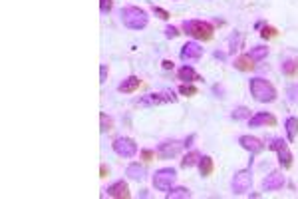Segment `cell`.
I'll return each mask as SVG.
<instances>
[{
    "mask_svg": "<svg viewBox=\"0 0 298 199\" xmlns=\"http://www.w3.org/2000/svg\"><path fill=\"white\" fill-rule=\"evenodd\" d=\"M177 102V96L173 92H151L146 94L142 98H138L134 102V106H140V108H155V106H163V104H175Z\"/></svg>",
    "mask_w": 298,
    "mask_h": 199,
    "instance_id": "4",
    "label": "cell"
},
{
    "mask_svg": "<svg viewBox=\"0 0 298 199\" xmlns=\"http://www.w3.org/2000/svg\"><path fill=\"white\" fill-rule=\"evenodd\" d=\"M100 178H108V168H106V164H102V168H100Z\"/></svg>",
    "mask_w": 298,
    "mask_h": 199,
    "instance_id": "35",
    "label": "cell"
},
{
    "mask_svg": "<svg viewBox=\"0 0 298 199\" xmlns=\"http://www.w3.org/2000/svg\"><path fill=\"white\" fill-rule=\"evenodd\" d=\"M249 56H251L255 62H263V60L269 56V48H267V46H255V48H251Z\"/></svg>",
    "mask_w": 298,
    "mask_h": 199,
    "instance_id": "23",
    "label": "cell"
},
{
    "mask_svg": "<svg viewBox=\"0 0 298 199\" xmlns=\"http://www.w3.org/2000/svg\"><path fill=\"white\" fill-rule=\"evenodd\" d=\"M100 124H102V128H100V130H102V134H106V132H112V130H114V120H112L108 114H104V112L100 114Z\"/></svg>",
    "mask_w": 298,
    "mask_h": 199,
    "instance_id": "25",
    "label": "cell"
},
{
    "mask_svg": "<svg viewBox=\"0 0 298 199\" xmlns=\"http://www.w3.org/2000/svg\"><path fill=\"white\" fill-rule=\"evenodd\" d=\"M231 116H233V120H249V118H251V110L245 108V106H239V108L233 110Z\"/></svg>",
    "mask_w": 298,
    "mask_h": 199,
    "instance_id": "26",
    "label": "cell"
},
{
    "mask_svg": "<svg viewBox=\"0 0 298 199\" xmlns=\"http://www.w3.org/2000/svg\"><path fill=\"white\" fill-rule=\"evenodd\" d=\"M100 10L102 14H108L114 10V0H100Z\"/></svg>",
    "mask_w": 298,
    "mask_h": 199,
    "instance_id": "30",
    "label": "cell"
},
{
    "mask_svg": "<svg viewBox=\"0 0 298 199\" xmlns=\"http://www.w3.org/2000/svg\"><path fill=\"white\" fill-rule=\"evenodd\" d=\"M253 186V174L251 170H239L235 176H233V182H231V188H233V194L235 196H243L251 190Z\"/></svg>",
    "mask_w": 298,
    "mask_h": 199,
    "instance_id": "7",
    "label": "cell"
},
{
    "mask_svg": "<svg viewBox=\"0 0 298 199\" xmlns=\"http://www.w3.org/2000/svg\"><path fill=\"white\" fill-rule=\"evenodd\" d=\"M271 150H273V152H277V156H279V162H281L283 170H291V168H293V152H291V148H289V144H287L285 140H281V138L273 140Z\"/></svg>",
    "mask_w": 298,
    "mask_h": 199,
    "instance_id": "8",
    "label": "cell"
},
{
    "mask_svg": "<svg viewBox=\"0 0 298 199\" xmlns=\"http://www.w3.org/2000/svg\"><path fill=\"white\" fill-rule=\"evenodd\" d=\"M183 30L187 36L195 38V40H201V42H209L213 38V24L211 22H205V20H185L183 22Z\"/></svg>",
    "mask_w": 298,
    "mask_h": 199,
    "instance_id": "3",
    "label": "cell"
},
{
    "mask_svg": "<svg viewBox=\"0 0 298 199\" xmlns=\"http://www.w3.org/2000/svg\"><path fill=\"white\" fill-rule=\"evenodd\" d=\"M181 60L185 62V64H189V62H197V60H201V56H203V48L197 44V42H187L183 48H181Z\"/></svg>",
    "mask_w": 298,
    "mask_h": 199,
    "instance_id": "10",
    "label": "cell"
},
{
    "mask_svg": "<svg viewBox=\"0 0 298 199\" xmlns=\"http://www.w3.org/2000/svg\"><path fill=\"white\" fill-rule=\"evenodd\" d=\"M104 196H108V198H116V199H130L132 198L130 188H128V184H126L124 180L114 182L112 186H108V190H106V194H104Z\"/></svg>",
    "mask_w": 298,
    "mask_h": 199,
    "instance_id": "11",
    "label": "cell"
},
{
    "mask_svg": "<svg viewBox=\"0 0 298 199\" xmlns=\"http://www.w3.org/2000/svg\"><path fill=\"white\" fill-rule=\"evenodd\" d=\"M285 184H287V180H285L283 172H273V174L267 176V180L263 182V190H265V192H277V190L285 188Z\"/></svg>",
    "mask_w": 298,
    "mask_h": 199,
    "instance_id": "13",
    "label": "cell"
},
{
    "mask_svg": "<svg viewBox=\"0 0 298 199\" xmlns=\"http://www.w3.org/2000/svg\"><path fill=\"white\" fill-rule=\"evenodd\" d=\"M175 182H177V172H175V168H161V170H157L155 176H153V188L159 190V192H165V194L175 186Z\"/></svg>",
    "mask_w": 298,
    "mask_h": 199,
    "instance_id": "5",
    "label": "cell"
},
{
    "mask_svg": "<svg viewBox=\"0 0 298 199\" xmlns=\"http://www.w3.org/2000/svg\"><path fill=\"white\" fill-rule=\"evenodd\" d=\"M177 80H181L183 84H193V82H199V80H203V78H201V74H197V72L193 70V66L185 64L183 68L177 70Z\"/></svg>",
    "mask_w": 298,
    "mask_h": 199,
    "instance_id": "15",
    "label": "cell"
},
{
    "mask_svg": "<svg viewBox=\"0 0 298 199\" xmlns=\"http://www.w3.org/2000/svg\"><path fill=\"white\" fill-rule=\"evenodd\" d=\"M249 88H251L253 98H255L257 102H261V104H273V102L279 98L277 88H275L269 80H265V78H253V80L249 82Z\"/></svg>",
    "mask_w": 298,
    "mask_h": 199,
    "instance_id": "1",
    "label": "cell"
},
{
    "mask_svg": "<svg viewBox=\"0 0 298 199\" xmlns=\"http://www.w3.org/2000/svg\"><path fill=\"white\" fill-rule=\"evenodd\" d=\"M126 176L134 182H144L148 178V170L146 166H140V164H130L128 170H126Z\"/></svg>",
    "mask_w": 298,
    "mask_h": 199,
    "instance_id": "16",
    "label": "cell"
},
{
    "mask_svg": "<svg viewBox=\"0 0 298 199\" xmlns=\"http://www.w3.org/2000/svg\"><path fill=\"white\" fill-rule=\"evenodd\" d=\"M151 12L157 16V18H161V20H169V12L165 10V8H161V6H151Z\"/></svg>",
    "mask_w": 298,
    "mask_h": 199,
    "instance_id": "29",
    "label": "cell"
},
{
    "mask_svg": "<svg viewBox=\"0 0 298 199\" xmlns=\"http://www.w3.org/2000/svg\"><path fill=\"white\" fill-rule=\"evenodd\" d=\"M203 156L199 154V152H195V150H191L187 156H183V160H181V168L183 170H189V168H193V166H199V160H201Z\"/></svg>",
    "mask_w": 298,
    "mask_h": 199,
    "instance_id": "20",
    "label": "cell"
},
{
    "mask_svg": "<svg viewBox=\"0 0 298 199\" xmlns=\"http://www.w3.org/2000/svg\"><path fill=\"white\" fill-rule=\"evenodd\" d=\"M249 126L251 128H263V126H277V118L269 112H259L253 118H249Z\"/></svg>",
    "mask_w": 298,
    "mask_h": 199,
    "instance_id": "14",
    "label": "cell"
},
{
    "mask_svg": "<svg viewBox=\"0 0 298 199\" xmlns=\"http://www.w3.org/2000/svg\"><path fill=\"white\" fill-rule=\"evenodd\" d=\"M179 34H181V32H179L175 26H167V28H165V36H167V38H177Z\"/></svg>",
    "mask_w": 298,
    "mask_h": 199,
    "instance_id": "31",
    "label": "cell"
},
{
    "mask_svg": "<svg viewBox=\"0 0 298 199\" xmlns=\"http://www.w3.org/2000/svg\"><path fill=\"white\" fill-rule=\"evenodd\" d=\"M161 66H163V70H173V66H175V64H173V60H163V62H161Z\"/></svg>",
    "mask_w": 298,
    "mask_h": 199,
    "instance_id": "34",
    "label": "cell"
},
{
    "mask_svg": "<svg viewBox=\"0 0 298 199\" xmlns=\"http://www.w3.org/2000/svg\"><path fill=\"white\" fill-rule=\"evenodd\" d=\"M235 68L241 70V72H251V70L255 68V60H253L249 54H243V56H239V58L235 60Z\"/></svg>",
    "mask_w": 298,
    "mask_h": 199,
    "instance_id": "19",
    "label": "cell"
},
{
    "mask_svg": "<svg viewBox=\"0 0 298 199\" xmlns=\"http://www.w3.org/2000/svg\"><path fill=\"white\" fill-rule=\"evenodd\" d=\"M193 140H195V134H191V136H189V138H187V140H185V142H183V144H185V148H189V146H191V142H193Z\"/></svg>",
    "mask_w": 298,
    "mask_h": 199,
    "instance_id": "36",
    "label": "cell"
},
{
    "mask_svg": "<svg viewBox=\"0 0 298 199\" xmlns=\"http://www.w3.org/2000/svg\"><path fill=\"white\" fill-rule=\"evenodd\" d=\"M179 94H181V96H187V98H193V96L197 94V88H195L193 84H181V86H179Z\"/></svg>",
    "mask_w": 298,
    "mask_h": 199,
    "instance_id": "27",
    "label": "cell"
},
{
    "mask_svg": "<svg viewBox=\"0 0 298 199\" xmlns=\"http://www.w3.org/2000/svg\"><path fill=\"white\" fill-rule=\"evenodd\" d=\"M283 72L289 78H298V60H287L283 64Z\"/></svg>",
    "mask_w": 298,
    "mask_h": 199,
    "instance_id": "24",
    "label": "cell"
},
{
    "mask_svg": "<svg viewBox=\"0 0 298 199\" xmlns=\"http://www.w3.org/2000/svg\"><path fill=\"white\" fill-rule=\"evenodd\" d=\"M183 148H185V144L179 142V140H165V142L159 144V148H157V156H159L161 160H171V158L179 156Z\"/></svg>",
    "mask_w": 298,
    "mask_h": 199,
    "instance_id": "9",
    "label": "cell"
},
{
    "mask_svg": "<svg viewBox=\"0 0 298 199\" xmlns=\"http://www.w3.org/2000/svg\"><path fill=\"white\" fill-rule=\"evenodd\" d=\"M140 86H142V80H140L138 76H128V78L118 86V92H122V94H134Z\"/></svg>",
    "mask_w": 298,
    "mask_h": 199,
    "instance_id": "17",
    "label": "cell"
},
{
    "mask_svg": "<svg viewBox=\"0 0 298 199\" xmlns=\"http://www.w3.org/2000/svg\"><path fill=\"white\" fill-rule=\"evenodd\" d=\"M120 16H122V22L130 30H144L149 24L148 12L144 8H140V6H124Z\"/></svg>",
    "mask_w": 298,
    "mask_h": 199,
    "instance_id": "2",
    "label": "cell"
},
{
    "mask_svg": "<svg viewBox=\"0 0 298 199\" xmlns=\"http://www.w3.org/2000/svg\"><path fill=\"white\" fill-rule=\"evenodd\" d=\"M142 158H144L146 162H151V160L155 158V152H151V150H142Z\"/></svg>",
    "mask_w": 298,
    "mask_h": 199,
    "instance_id": "33",
    "label": "cell"
},
{
    "mask_svg": "<svg viewBox=\"0 0 298 199\" xmlns=\"http://www.w3.org/2000/svg\"><path fill=\"white\" fill-rule=\"evenodd\" d=\"M285 128H287L289 142H295V140H297V136H298V118H295V116L287 118V122H285Z\"/></svg>",
    "mask_w": 298,
    "mask_h": 199,
    "instance_id": "21",
    "label": "cell"
},
{
    "mask_svg": "<svg viewBox=\"0 0 298 199\" xmlns=\"http://www.w3.org/2000/svg\"><path fill=\"white\" fill-rule=\"evenodd\" d=\"M213 170H215L213 158H211V156H203V158L199 160V174H201L203 178H209V176L213 174Z\"/></svg>",
    "mask_w": 298,
    "mask_h": 199,
    "instance_id": "18",
    "label": "cell"
},
{
    "mask_svg": "<svg viewBox=\"0 0 298 199\" xmlns=\"http://www.w3.org/2000/svg\"><path fill=\"white\" fill-rule=\"evenodd\" d=\"M239 144H241V148L247 150L251 156H257V154H261V152L265 150V144H263L259 138H255V136H241V138H239Z\"/></svg>",
    "mask_w": 298,
    "mask_h": 199,
    "instance_id": "12",
    "label": "cell"
},
{
    "mask_svg": "<svg viewBox=\"0 0 298 199\" xmlns=\"http://www.w3.org/2000/svg\"><path fill=\"white\" fill-rule=\"evenodd\" d=\"M112 148H114V152H116L120 158H126V160H132V158H136V154H138V144H136V140L126 138V136L116 138L114 144H112Z\"/></svg>",
    "mask_w": 298,
    "mask_h": 199,
    "instance_id": "6",
    "label": "cell"
},
{
    "mask_svg": "<svg viewBox=\"0 0 298 199\" xmlns=\"http://www.w3.org/2000/svg\"><path fill=\"white\" fill-rule=\"evenodd\" d=\"M106 80H108V66L102 64V68H100V84H106Z\"/></svg>",
    "mask_w": 298,
    "mask_h": 199,
    "instance_id": "32",
    "label": "cell"
},
{
    "mask_svg": "<svg viewBox=\"0 0 298 199\" xmlns=\"http://www.w3.org/2000/svg\"><path fill=\"white\" fill-rule=\"evenodd\" d=\"M277 34H279V30L275 26H263V30H261V38H265V40L277 38Z\"/></svg>",
    "mask_w": 298,
    "mask_h": 199,
    "instance_id": "28",
    "label": "cell"
},
{
    "mask_svg": "<svg viewBox=\"0 0 298 199\" xmlns=\"http://www.w3.org/2000/svg\"><path fill=\"white\" fill-rule=\"evenodd\" d=\"M193 196L187 188H171L167 194H165V198L167 199H189Z\"/></svg>",
    "mask_w": 298,
    "mask_h": 199,
    "instance_id": "22",
    "label": "cell"
}]
</instances>
